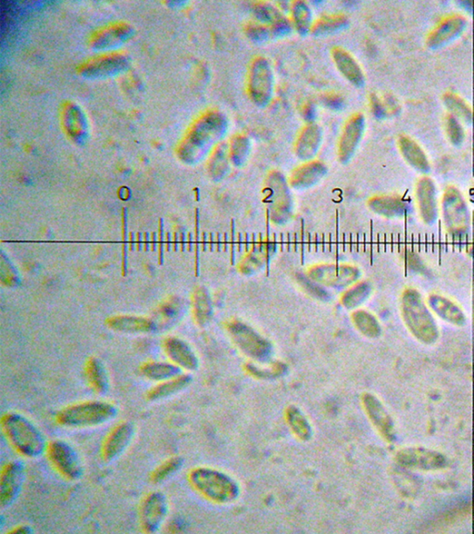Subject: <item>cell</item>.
I'll use <instances>...</instances> for the list:
<instances>
[{
    "label": "cell",
    "instance_id": "1",
    "mask_svg": "<svg viewBox=\"0 0 474 534\" xmlns=\"http://www.w3.org/2000/svg\"><path fill=\"white\" fill-rule=\"evenodd\" d=\"M0 426L9 444L21 457L36 459L45 454L48 442L44 434L26 415L14 411L5 413Z\"/></svg>",
    "mask_w": 474,
    "mask_h": 534
},
{
    "label": "cell",
    "instance_id": "2",
    "mask_svg": "<svg viewBox=\"0 0 474 534\" xmlns=\"http://www.w3.org/2000/svg\"><path fill=\"white\" fill-rule=\"evenodd\" d=\"M118 408L114 403L103 400H84L72 403L57 411L55 423L68 429H84L101 426L114 420Z\"/></svg>",
    "mask_w": 474,
    "mask_h": 534
},
{
    "label": "cell",
    "instance_id": "3",
    "mask_svg": "<svg viewBox=\"0 0 474 534\" xmlns=\"http://www.w3.org/2000/svg\"><path fill=\"white\" fill-rule=\"evenodd\" d=\"M187 479L197 493L212 503H228L238 496L236 482L229 476L211 467H194L188 472Z\"/></svg>",
    "mask_w": 474,
    "mask_h": 534
},
{
    "label": "cell",
    "instance_id": "4",
    "mask_svg": "<svg viewBox=\"0 0 474 534\" xmlns=\"http://www.w3.org/2000/svg\"><path fill=\"white\" fill-rule=\"evenodd\" d=\"M402 315L404 322L414 338L421 344H436L439 338V326L417 291H407L404 296Z\"/></svg>",
    "mask_w": 474,
    "mask_h": 534
},
{
    "label": "cell",
    "instance_id": "5",
    "mask_svg": "<svg viewBox=\"0 0 474 534\" xmlns=\"http://www.w3.org/2000/svg\"><path fill=\"white\" fill-rule=\"evenodd\" d=\"M50 465L60 477L68 481H77L84 474L83 464L75 449L62 440L48 442L45 450Z\"/></svg>",
    "mask_w": 474,
    "mask_h": 534
},
{
    "label": "cell",
    "instance_id": "6",
    "mask_svg": "<svg viewBox=\"0 0 474 534\" xmlns=\"http://www.w3.org/2000/svg\"><path fill=\"white\" fill-rule=\"evenodd\" d=\"M397 466L420 472H439L448 465V459L441 452L434 449L410 446L400 449L395 457Z\"/></svg>",
    "mask_w": 474,
    "mask_h": 534
},
{
    "label": "cell",
    "instance_id": "7",
    "mask_svg": "<svg viewBox=\"0 0 474 534\" xmlns=\"http://www.w3.org/2000/svg\"><path fill=\"white\" fill-rule=\"evenodd\" d=\"M169 501L162 491H155L143 498L139 508V523L143 533L153 534L163 526L169 513Z\"/></svg>",
    "mask_w": 474,
    "mask_h": 534
},
{
    "label": "cell",
    "instance_id": "8",
    "mask_svg": "<svg viewBox=\"0 0 474 534\" xmlns=\"http://www.w3.org/2000/svg\"><path fill=\"white\" fill-rule=\"evenodd\" d=\"M26 479V465L23 461L12 460L3 466L0 473V506L10 508L22 493Z\"/></svg>",
    "mask_w": 474,
    "mask_h": 534
},
{
    "label": "cell",
    "instance_id": "9",
    "mask_svg": "<svg viewBox=\"0 0 474 534\" xmlns=\"http://www.w3.org/2000/svg\"><path fill=\"white\" fill-rule=\"evenodd\" d=\"M135 425L121 421L114 426L105 437L100 449V457L106 463H111L123 456L135 438Z\"/></svg>",
    "mask_w": 474,
    "mask_h": 534
},
{
    "label": "cell",
    "instance_id": "10",
    "mask_svg": "<svg viewBox=\"0 0 474 534\" xmlns=\"http://www.w3.org/2000/svg\"><path fill=\"white\" fill-rule=\"evenodd\" d=\"M363 405L368 418L379 435L385 442H393L396 439V427L393 418L381 400L373 393H367L363 396Z\"/></svg>",
    "mask_w": 474,
    "mask_h": 534
},
{
    "label": "cell",
    "instance_id": "11",
    "mask_svg": "<svg viewBox=\"0 0 474 534\" xmlns=\"http://www.w3.org/2000/svg\"><path fill=\"white\" fill-rule=\"evenodd\" d=\"M163 348L171 362L179 369L187 371H194L197 369L199 362L196 354L187 342L175 337H170L164 341Z\"/></svg>",
    "mask_w": 474,
    "mask_h": 534
},
{
    "label": "cell",
    "instance_id": "12",
    "mask_svg": "<svg viewBox=\"0 0 474 534\" xmlns=\"http://www.w3.org/2000/svg\"><path fill=\"white\" fill-rule=\"evenodd\" d=\"M249 89L255 102L265 103L272 94V72L265 60H256L252 66Z\"/></svg>",
    "mask_w": 474,
    "mask_h": 534
},
{
    "label": "cell",
    "instance_id": "13",
    "mask_svg": "<svg viewBox=\"0 0 474 534\" xmlns=\"http://www.w3.org/2000/svg\"><path fill=\"white\" fill-rule=\"evenodd\" d=\"M443 217H446L448 229L453 231H461L468 223L466 206L461 199V194L451 190L443 198Z\"/></svg>",
    "mask_w": 474,
    "mask_h": 534
},
{
    "label": "cell",
    "instance_id": "14",
    "mask_svg": "<svg viewBox=\"0 0 474 534\" xmlns=\"http://www.w3.org/2000/svg\"><path fill=\"white\" fill-rule=\"evenodd\" d=\"M191 381H192L191 376L180 374L175 378L158 382L155 386L147 391L145 399L148 402H159V400L169 398L189 386Z\"/></svg>",
    "mask_w": 474,
    "mask_h": 534
},
{
    "label": "cell",
    "instance_id": "15",
    "mask_svg": "<svg viewBox=\"0 0 474 534\" xmlns=\"http://www.w3.org/2000/svg\"><path fill=\"white\" fill-rule=\"evenodd\" d=\"M428 303L431 310L448 323L461 327L466 321V317L460 306L455 305L446 297L440 296L439 294H431L428 298Z\"/></svg>",
    "mask_w": 474,
    "mask_h": 534
},
{
    "label": "cell",
    "instance_id": "16",
    "mask_svg": "<svg viewBox=\"0 0 474 534\" xmlns=\"http://www.w3.org/2000/svg\"><path fill=\"white\" fill-rule=\"evenodd\" d=\"M86 378L91 390L97 396H106L109 393L111 382L107 370L97 358L90 357L84 366Z\"/></svg>",
    "mask_w": 474,
    "mask_h": 534
},
{
    "label": "cell",
    "instance_id": "17",
    "mask_svg": "<svg viewBox=\"0 0 474 534\" xmlns=\"http://www.w3.org/2000/svg\"><path fill=\"white\" fill-rule=\"evenodd\" d=\"M363 129V116L360 114H357L351 117L345 126L344 133H343L341 141H340V156L342 158L346 159L353 153L356 146L358 145V141L360 139Z\"/></svg>",
    "mask_w": 474,
    "mask_h": 534
},
{
    "label": "cell",
    "instance_id": "18",
    "mask_svg": "<svg viewBox=\"0 0 474 534\" xmlns=\"http://www.w3.org/2000/svg\"><path fill=\"white\" fill-rule=\"evenodd\" d=\"M107 324L112 329L126 333H148L155 329L153 322L144 317H115L109 318Z\"/></svg>",
    "mask_w": 474,
    "mask_h": 534
},
{
    "label": "cell",
    "instance_id": "19",
    "mask_svg": "<svg viewBox=\"0 0 474 534\" xmlns=\"http://www.w3.org/2000/svg\"><path fill=\"white\" fill-rule=\"evenodd\" d=\"M139 370L143 377L157 383L182 374L181 369L172 363L147 362Z\"/></svg>",
    "mask_w": 474,
    "mask_h": 534
},
{
    "label": "cell",
    "instance_id": "20",
    "mask_svg": "<svg viewBox=\"0 0 474 534\" xmlns=\"http://www.w3.org/2000/svg\"><path fill=\"white\" fill-rule=\"evenodd\" d=\"M417 195L421 217L426 222H431L436 215V199L434 185L429 179H421L418 185Z\"/></svg>",
    "mask_w": 474,
    "mask_h": 534
},
{
    "label": "cell",
    "instance_id": "21",
    "mask_svg": "<svg viewBox=\"0 0 474 534\" xmlns=\"http://www.w3.org/2000/svg\"><path fill=\"white\" fill-rule=\"evenodd\" d=\"M285 420L292 432L302 441H308L311 439L312 430L308 418L305 417L300 409L291 405L285 410Z\"/></svg>",
    "mask_w": 474,
    "mask_h": 534
},
{
    "label": "cell",
    "instance_id": "22",
    "mask_svg": "<svg viewBox=\"0 0 474 534\" xmlns=\"http://www.w3.org/2000/svg\"><path fill=\"white\" fill-rule=\"evenodd\" d=\"M334 59L336 60V65L338 67L340 71L346 75V77L352 82V83L360 85L363 83V72L360 66L355 62L353 58H352L346 51L340 50V48H336L333 51Z\"/></svg>",
    "mask_w": 474,
    "mask_h": 534
},
{
    "label": "cell",
    "instance_id": "23",
    "mask_svg": "<svg viewBox=\"0 0 474 534\" xmlns=\"http://www.w3.org/2000/svg\"><path fill=\"white\" fill-rule=\"evenodd\" d=\"M184 465V459L179 456H172L162 461L152 470L150 475V481L152 484H162L164 481L172 477L182 469Z\"/></svg>",
    "mask_w": 474,
    "mask_h": 534
},
{
    "label": "cell",
    "instance_id": "24",
    "mask_svg": "<svg viewBox=\"0 0 474 534\" xmlns=\"http://www.w3.org/2000/svg\"><path fill=\"white\" fill-rule=\"evenodd\" d=\"M401 151L404 156L409 160L410 165L417 167L421 170L428 168V163L424 153L414 141H410L408 138H401L400 141Z\"/></svg>",
    "mask_w": 474,
    "mask_h": 534
},
{
    "label": "cell",
    "instance_id": "25",
    "mask_svg": "<svg viewBox=\"0 0 474 534\" xmlns=\"http://www.w3.org/2000/svg\"><path fill=\"white\" fill-rule=\"evenodd\" d=\"M463 23L460 17H451L443 21L439 28L431 36V40H433L434 43H439L446 39L451 38V36H453L461 28Z\"/></svg>",
    "mask_w": 474,
    "mask_h": 534
},
{
    "label": "cell",
    "instance_id": "26",
    "mask_svg": "<svg viewBox=\"0 0 474 534\" xmlns=\"http://www.w3.org/2000/svg\"><path fill=\"white\" fill-rule=\"evenodd\" d=\"M318 143L319 133L317 129H316L315 126H311L307 127L305 131H304L302 136H300L297 150L302 153L305 151V156H308L312 151L313 153V151L317 150Z\"/></svg>",
    "mask_w": 474,
    "mask_h": 534
},
{
    "label": "cell",
    "instance_id": "27",
    "mask_svg": "<svg viewBox=\"0 0 474 534\" xmlns=\"http://www.w3.org/2000/svg\"><path fill=\"white\" fill-rule=\"evenodd\" d=\"M345 22L344 18H339L337 16L325 17L324 19L319 21L316 24V30L317 31H331L333 28H336L340 24Z\"/></svg>",
    "mask_w": 474,
    "mask_h": 534
},
{
    "label": "cell",
    "instance_id": "28",
    "mask_svg": "<svg viewBox=\"0 0 474 534\" xmlns=\"http://www.w3.org/2000/svg\"><path fill=\"white\" fill-rule=\"evenodd\" d=\"M294 9V20H296V24L299 26V29H303L304 27H308L309 23V10L299 3V6Z\"/></svg>",
    "mask_w": 474,
    "mask_h": 534
},
{
    "label": "cell",
    "instance_id": "29",
    "mask_svg": "<svg viewBox=\"0 0 474 534\" xmlns=\"http://www.w3.org/2000/svg\"><path fill=\"white\" fill-rule=\"evenodd\" d=\"M448 135L451 136V139H453L454 142H458L461 141V136L463 133H461V127L458 126L457 121H456L455 118H453L452 116L448 118Z\"/></svg>",
    "mask_w": 474,
    "mask_h": 534
},
{
    "label": "cell",
    "instance_id": "30",
    "mask_svg": "<svg viewBox=\"0 0 474 534\" xmlns=\"http://www.w3.org/2000/svg\"><path fill=\"white\" fill-rule=\"evenodd\" d=\"M448 105L451 106V109L455 108L454 111L458 114L461 112V115L464 114L465 116L468 117V115L470 114V111L467 109V105H465V103L461 102L460 99L455 98L454 96L449 97Z\"/></svg>",
    "mask_w": 474,
    "mask_h": 534
},
{
    "label": "cell",
    "instance_id": "31",
    "mask_svg": "<svg viewBox=\"0 0 474 534\" xmlns=\"http://www.w3.org/2000/svg\"><path fill=\"white\" fill-rule=\"evenodd\" d=\"M33 533V528L30 525L21 524L12 528L7 532V534H31Z\"/></svg>",
    "mask_w": 474,
    "mask_h": 534
},
{
    "label": "cell",
    "instance_id": "32",
    "mask_svg": "<svg viewBox=\"0 0 474 534\" xmlns=\"http://www.w3.org/2000/svg\"><path fill=\"white\" fill-rule=\"evenodd\" d=\"M163 230H162V224H160V263H162V259H163Z\"/></svg>",
    "mask_w": 474,
    "mask_h": 534
},
{
    "label": "cell",
    "instance_id": "33",
    "mask_svg": "<svg viewBox=\"0 0 474 534\" xmlns=\"http://www.w3.org/2000/svg\"><path fill=\"white\" fill-rule=\"evenodd\" d=\"M133 246H135V239H133V234L130 233V250H133Z\"/></svg>",
    "mask_w": 474,
    "mask_h": 534
},
{
    "label": "cell",
    "instance_id": "34",
    "mask_svg": "<svg viewBox=\"0 0 474 534\" xmlns=\"http://www.w3.org/2000/svg\"><path fill=\"white\" fill-rule=\"evenodd\" d=\"M138 251H141V246H142V241H141V234L138 233Z\"/></svg>",
    "mask_w": 474,
    "mask_h": 534
},
{
    "label": "cell",
    "instance_id": "35",
    "mask_svg": "<svg viewBox=\"0 0 474 534\" xmlns=\"http://www.w3.org/2000/svg\"><path fill=\"white\" fill-rule=\"evenodd\" d=\"M145 251L148 250V246H150V241H148V233H145Z\"/></svg>",
    "mask_w": 474,
    "mask_h": 534
},
{
    "label": "cell",
    "instance_id": "36",
    "mask_svg": "<svg viewBox=\"0 0 474 534\" xmlns=\"http://www.w3.org/2000/svg\"><path fill=\"white\" fill-rule=\"evenodd\" d=\"M152 236H153V241H152V250L155 251V249H156L157 241L156 239H155V236H156V234L153 233L152 234Z\"/></svg>",
    "mask_w": 474,
    "mask_h": 534
},
{
    "label": "cell",
    "instance_id": "37",
    "mask_svg": "<svg viewBox=\"0 0 474 534\" xmlns=\"http://www.w3.org/2000/svg\"><path fill=\"white\" fill-rule=\"evenodd\" d=\"M170 245H171V241H170V234L167 233V251H170Z\"/></svg>",
    "mask_w": 474,
    "mask_h": 534
}]
</instances>
